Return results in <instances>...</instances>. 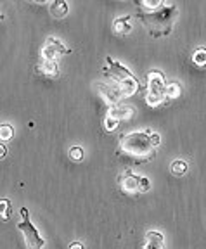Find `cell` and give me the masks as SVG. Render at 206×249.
I'll return each mask as SVG.
<instances>
[{"label":"cell","instance_id":"3957f363","mask_svg":"<svg viewBox=\"0 0 206 249\" xmlns=\"http://www.w3.org/2000/svg\"><path fill=\"white\" fill-rule=\"evenodd\" d=\"M106 63L107 66L104 67V73L115 82V85L120 88L123 97H130V95H134L135 92L139 90L140 85L137 82V78L130 73V69H127V67L121 66L120 63L113 61L111 57H107Z\"/></svg>","mask_w":206,"mask_h":249},{"label":"cell","instance_id":"6da1fadb","mask_svg":"<svg viewBox=\"0 0 206 249\" xmlns=\"http://www.w3.org/2000/svg\"><path fill=\"white\" fill-rule=\"evenodd\" d=\"M159 146V135L149 132H130L121 135L118 150L121 154L135 159L137 163H146L154 156L156 147Z\"/></svg>","mask_w":206,"mask_h":249},{"label":"cell","instance_id":"9a60e30c","mask_svg":"<svg viewBox=\"0 0 206 249\" xmlns=\"http://www.w3.org/2000/svg\"><path fill=\"white\" fill-rule=\"evenodd\" d=\"M192 63L196 66H206V49L205 47H199L192 52Z\"/></svg>","mask_w":206,"mask_h":249},{"label":"cell","instance_id":"30bf717a","mask_svg":"<svg viewBox=\"0 0 206 249\" xmlns=\"http://www.w3.org/2000/svg\"><path fill=\"white\" fill-rule=\"evenodd\" d=\"M36 71H38L40 75H45V76H56L57 73H59V66H57V61L40 57L38 63H36Z\"/></svg>","mask_w":206,"mask_h":249},{"label":"cell","instance_id":"7c38bea8","mask_svg":"<svg viewBox=\"0 0 206 249\" xmlns=\"http://www.w3.org/2000/svg\"><path fill=\"white\" fill-rule=\"evenodd\" d=\"M113 30H115V33H118V35H127V33H130L132 32L130 16L116 17V19L113 21Z\"/></svg>","mask_w":206,"mask_h":249},{"label":"cell","instance_id":"e0dca14e","mask_svg":"<svg viewBox=\"0 0 206 249\" xmlns=\"http://www.w3.org/2000/svg\"><path fill=\"white\" fill-rule=\"evenodd\" d=\"M0 216L4 221L11 216V201L9 199H0Z\"/></svg>","mask_w":206,"mask_h":249},{"label":"cell","instance_id":"4fadbf2b","mask_svg":"<svg viewBox=\"0 0 206 249\" xmlns=\"http://www.w3.org/2000/svg\"><path fill=\"white\" fill-rule=\"evenodd\" d=\"M51 14L54 17H64L68 14V4L63 0H56L51 4Z\"/></svg>","mask_w":206,"mask_h":249},{"label":"cell","instance_id":"2e32d148","mask_svg":"<svg viewBox=\"0 0 206 249\" xmlns=\"http://www.w3.org/2000/svg\"><path fill=\"white\" fill-rule=\"evenodd\" d=\"M170 168H172V173H173V175H178V177H182V175H186V171H187V163L186 161H180V159H177V161L172 163Z\"/></svg>","mask_w":206,"mask_h":249},{"label":"cell","instance_id":"8992f818","mask_svg":"<svg viewBox=\"0 0 206 249\" xmlns=\"http://www.w3.org/2000/svg\"><path fill=\"white\" fill-rule=\"evenodd\" d=\"M68 52H69V49L64 47L63 42L54 38V36H49V38L45 40V44L42 45V57H45V59L56 61L59 55L68 54Z\"/></svg>","mask_w":206,"mask_h":249},{"label":"cell","instance_id":"44dd1931","mask_svg":"<svg viewBox=\"0 0 206 249\" xmlns=\"http://www.w3.org/2000/svg\"><path fill=\"white\" fill-rule=\"evenodd\" d=\"M69 158L71 159H75V161H80V159L84 158V149H82V147H71V149H69Z\"/></svg>","mask_w":206,"mask_h":249},{"label":"cell","instance_id":"8fae6325","mask_svg":"<svg viewBox=\"0 0 206 249\" xmlns=\"http://www.w3.org/2000/svg\"><path fill=\"white\" fill-rule=\"evenodd\" d=\"M107 115H111L113 118L118 119V121H123V119L132 118V115H134V109H132V107H128V106H123V104H118V106L109 107Z\"/></svg>","mask_w":206,"mask_h":249},{"label":"cell","instance_id":"ac0fdd59","mask_svg":"<svg viewBox=\"0 0 206 249\" xmlns=\"http://www.w3.org/2000/svg\"><path fill=\"white\" fill-rule=\"evenodd\" d=\"M12 135H14V130H12L11 125H7V123H4L2 127H0V138L4 140V142H7V140H11Z\"/></svg>","mask_w":206,"mask_h":249},{"label":"cell","instance_id":"5b68a950","mask_svg":"<svg viewBox=\"0 0 206 249\" xmlns=\"http://www.w3.org/2000/svg\"><path fill=\"white\" fill-rule=\"evenodd\" d=\"M21 215H23V221L17 223V229L24 235V242L28 249H42L45 246V239L42 237L36 230V227L32 223V220L28 218V210L21 208Z\"/></svg>","mask_w":206,"mask_h":249},{"label":"cell","instance_id":"5bb4252c","mask_svg":"<svg viewBox=\"0 0 206 249\" xmlns=\"http://www.w3.org/2000/svg\"><path fill=\"white\" fill-rule=\"evenodd\" d=\"M182 94V85L178 82L167 83V99H177Z\"/></svg>","mask_w":206,"mask_h":249},{"label":"cell","instance_id":"603a6c76","mask_svg":"<svg viewBox=\"0 0 206 249\" xmlns=\"http://www.w3.org/2000/svg\"><path fill=\"white\" fill-rule=\"evenodd\" d=\"M69 249H84V246L80 244V242H73V244L69 246Z\"/></svg>","mask_w":206,"mask_h":249},{"label":"cell","instance_id":"d6986e66","mask_svg":"<svg viewBox=\"0 0 206 249\" xmlns=\"http://www.w3.org/2000/svg\"><path fill=\"white\" fill-rule=\"evenodd\" d=\"M118 119H115L111 115H107L106 113V116H104V128H106L107 132H113L116 127H118Z\"/></svg>","mask_w":206,"mask_h":249},{"label":"cell","instance_id":"cb8c5ba5","mask_svg":"<svg viewBox=\"0 0 206 249\" xmlns=\"http://www.w3.org/2000/svg\"><path fill=\"white\" fill-rule=\"evenodd\" d=\"M0 150H2V158H4V156L7 154V149H5V147L2 146V147H0Z\"/></svg>","mask_w":206,"mask_h":249},{"label":"cell","instance_id":"7402d4cb","mask_svg":"<svg viewBox=\"0 0 206 249\" xmlns=\"http://www.w3.org/2000/svg\"><path fill=\"white\" fill-rule=\"evenodd\" d=\"M151 189V183L146 177H140V192H147Z\"/></svg>","mask_w":206,"mask_h":249},{"label":"cell","instance_id":"7a4b0ae2","mask_svg":"<svg viewBox=\"0 0 206 249\" xmlns=\"http://www.w3.org/2000/svg\"><path fill=\"white\" fill-rule=\"evenodd\" d=\"M139 17L153 36H165L173 28L175 17H177V5L163 2L154 11H142Z\"/></svg>","mask_w":206,"mask_h":249},{"label":"cell","instance_id":"ffe728a7","mask_svg":"<svg viewBox=\"0 0 206 249\" xmlns=\"http://www.w3.org/2000/svg\"><path fill=\"white\" fill-rule=\"evenodd\" d=\"M161 4H163L161 0H158V2H137V5H139L142 11H154V9H158Z\"/></svg>","mask_w":206,"mask_h":249},{"label":"cell","instance_id":"277c9868","mask_svg":"<svg viewBox=\"0 0 206 249\" xmlns=\"http://www.w3.org/2000/svg\"><path fill=\"white\" fill-rule=\"evenodd\" d=\"M167 99V82L165 76L158 69H151L147 73V83H146V102L151 107H156L163 104Z\"/></svg>","mask_w":206,"mask_h":249},{"label":"cell","instance_id":"9c48e42d","mask_svg":"<svg viewBox=\"0 0 206 249\" xmlns=\"http://www.w3.org/2000/svg\"><path fill=\"white\" fill-rule=\"evenodd\" d=\"M142 249H165V237H163V233L158 232V230L147 232L146 237H144Z\"/></svg>","mask_w":206,"mask_h":249},{"label":"cell","instance_id":"52a82bcc","mask_svg":"<svg viewBox=\"0 0 206 249\" xmlns=\"http://www.w3.org/2000/svg\"><path fill=\"white\" fill-rule=\"evenodd\" d=\"M97 88H99V92H101V95L104 97V100L109 104V107L118 106L120 99H121L123 95H121V92H120V88L116 87L115 83H97Z\"/></svg>","mask_w":206,"mask_h":249},{"label":"cell","instance_id":"ba28073f","mask_svg":"<svg viewBox=\"0 0 206 249\" xmlns=\"http://www.w3.org/2000/svg\"><path fill=\"white\" fill-rule=\"evenodd\" d=\"M120 189L125 194H137L140 192V177H135L130 170H127L118 178Z\"/></svg>","mask_w":206,"mask_h":249}]
</instances>
